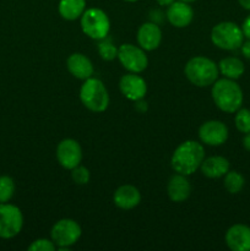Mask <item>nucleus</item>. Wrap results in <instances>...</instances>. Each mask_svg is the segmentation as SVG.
Wrapping results in <instances>:
<instances>
[{"label": "nucleus", "instance_id": "obj_12", "mask_svg": "<svg viewBox=\"0 0 250 251\" xmlns=\"http://www.w3.org/2000/svg\"><path fill=\"white\" fill-rule=\"evenodd\" d=\"M119 90L125 98L136 102L146 96L147 83L139 74L129 73L120 78Z\"/></svg>", "mask_w": 250, "mask_h": 251}, {"label": "nucleus", "instance_id": "obj_9", "mask_svg": "<svg viewBox=\"0 0 250 251\" xmlns=\"http://www.w3.org/2000/svg\"><path fill=\"white\" fill-rule=\"evenodd\" d=\"M118 60L129 73L141 74L149 65V59L141 47L125 43L118 48Z\"/></svg>", "mask_w": 250, "mask_h": 251}, {"label": "nucleus", "instance_id": "obj_15", "mask_svg": "<svg viewBox=\"0 0 250 251\" xmlns=\"http://www.w3.org/2000/svg\"><path fill=\"white\" fill-rule=\"evenodd\" d=\"M137 43L145 51H152L161 46L162 31L154 22L142 24L137 29Z\"/></svg>", "mask_w": 250, "mask_h": 251}, {"label": "nucleus", "instance_id": "obj_29", "mask_svg": "<svg viewBox=\"0 0 250 251\" xmlns=\"http://www.w3.org/2000/svg\"><path fill=\"white\" fill-rule=\"evenodd\" d=\"M240 49H242L243 55H244L247 59H250V39H248L247 42H243Z\"/></svg>", "mask_w": 250, "mask_h": 251}, {"label": "nucleus", "instance_id": "obj_7", "mask_svg": "<svg viewBox=\"0 0 250 251\" xmlns=\"http://www.w3.org/2000/svg\"><path fill=\"white\" fill-rule=\"evenodd\" d=\"M82 234L80 225L70 218H63L53 226L50 238L60 251H68L69 248L78 242Z\"/></svg>", "mask_w": 250, "mask_h": 251}, {"label": "nucleus", "instance_id": "obj_13", "mask_svg": "<svg viewBox=\"0 0 250 251\" xmlns=\"http://www.w3.org/2000/svg\"><path fill=\"white\" fill-rule=\"evenodd\" d=\"M167 20L172 26L176 28H184L189 26L194 19V10L189 2L185 1H174L167 9L166 12Z\"/></svg>", "mask_w": 250, "mask_h": 251}, {"label": "nucleus", "instance_id": "obj_10", "mask_svg": "<svg viewBox=\"0 0 250 251\" xmlns=\"http://www.w3.org/2000/svg\"><path fill=\"white\" fill-rule=\"evenodd\" d=\"M56 159L63 168L74 169L82 161V149L74 139H64L56 146Z\"/></svg>", "mask_w": 250, "mask_h": 251}, {"label": "nucleus", "instance_id": "obj_5", "mask_svg": "<svg viewBox=\"0 0 250 251\" xmlns=\"http://www.w3.org/2000/svg\"><path fill=\"white\" fill-rule=\"evenodd\" d=\"M211 41L217 48L223 50H235L242 47L244 42L242 27L235 22L223 21L213 26L211 31Z\"/></svg>", "mask_w": 250, "mask_h": 251}, {"label": "nucleus", "instance_id": "obj_17", "mask_svg": "<svg viewBox=\"0 0 250 251\" xmlns=\"http://www.w3.org/2000/svg\"><path fill=\"white\" fill-rule=\"evenodd\" d=\"M113 201H114L115 206L122 210H132L141 201V194H140L139 189L135 188L134 185L125 184V185L119 186L114 191Z\"/></svg>", "mask_w": 250, "mask_h": 251}, {"label": "nucleus", "instance_id": "obj_28", "mask_svg": "<svg viewBox=\"0 0 250 251\" xmlns=\"http://www.w3.org/2000/svg\"><path fill=\"white\" fill-rule=\"evenodd\" d=\"M242 31H243V34H244V37H247L248 39H250V15L249 16H247V19H245L244 22H243Z\"/></svg>", "mask_w": 250, "mask_h": 251}, {"label": "nucleus", "instance_id": "obj_34", "mask_svg": "<svg viewBox=\"0 0 250 251\" xmlns=\"http://www.w3.org/2000/svg\"><path fill=\"white\" fill-rule=\"evenodd\" d=\"M181 1H185V2H189V4H190V2L196 1V0H181Z\"/></svg>", "mask_w": 250, "mask_h": 251}, {"label": "nucleus", "instance_id": "obj_33", "mask_svg": "<svg viewBox=\"0 0 250 251\" xmlns=\"http://www.w3.org/2000/svg\"><path fill=\"white\" fill-rule=\"evenodd\" d=\"M156 1H157V4L161 5V6H167V7H168L169 5L173 4V2L175 1V0H156Z\"/></svg>", "mask_w": 250, "mask_h": 251}, {"label": "nucleus", "instance_id": "obj_18", "mask_svg": "<svg viewBox=\"0 0 250 251\" xmlns=\"http://www.w3.org/2000/svg\"><path fill=\"white\" fill-rule=\"evenodd\" d=\"M167 194L173 202H183L188 200L191 194V185L186 176L179 173L172 176L167 185Z\"/></svg>", "mask_w": 250, "mask_h": 251}, {"label": "nucleus", "instance_id": "obj_26", "mask_svg": "<svg viewBox=\"0 0 250 251\" xmlns=\"http://www.w3.org/2000/svg\"><path fill=\"white\" fill-rule=\"evenodd\" d=\"M71 178H73L74 183L77 184V185H86L91 178L90 171L86 167L78 164L77 167L71 169Z\"/></svg>", "mask_w": 250, "mask_h": 251}, {"label": "nucleus", "instance_id": "obj_8", "mask_svg": "<svg viewBox=\"0 0 250 251\" xmlns=\"http://www.w3.org/2000/svg\"><path fill=\"white\" fill-rule=\"evenodd\" d=\"M24 227V216L17 206L11 203H0V238L11 239L21 232Z\"/></svg>", "mask_w": 250, "mask_h": 251}, {"label": "nucleus", "instance_id": "obj_31", "mask_svg": "<svg viewBox=\"0 0 250 251\" xmlns=\"http://www.w3.org/2000/svg\"><path fill=\"white\" fill-rule=\"evenodd\" d=\"M243 147L250 152V132H247L245 136L243 137Z\"/></svg>", "mask_w": 250, "mask_h": 251}, {"label": "nucleus", "instance_id": "obj_35", "mask_svg": "<svg viewBox=\"0 0 250 251\" xmlns=\"http://www.w3.org/2000/svg\"><path fill=\"white\" fill-rule=\"evenodd\" d=\"M124 1H127V2H135V1H137V0H124Z\"/></svg>", "mask_w": 250, "mask_h": 251}, {"label": "nucleus", "instance_id": "obj_30", "mask_svg": "<svg viewBox=\"0 0 250 251\" xmlns=\"http://www.w3.org/2000/svg\"><path fill=\"white\" fill-rule=\"evenodd\" d=\"M135 107H136V110H139L140 113H145L147 110V103L142 98V100H136V105Z\"/></svg>", "mask_w": 250, "mask_h": 251}, {"label": "nucleus", "instance_id": "obj_27", "mask_svg": "<svg viewBox=\"0 0 250 251\" xmlns=\"http://www.w3.org/2000/svg\"><path fill=\"white\" fill-rule=\"evenodd\" d=\"M56 249V245L54 244L53 240L41 238L34 242L28 247V251H54Z\"/></svg>", "mask_w": 250, "mask_h": 251}, {"label": "nucleus", "instance_id": "obj_6", "mask_svg": "<svg viewBox=\"0 0 250 251\" xmlns=\"http://www.w3.org/2000/svg\"><path fill=\"white\" fill-rule=\"evenodd\" d=\"M82 32L95 41L105 38L110 31V21L108 15L98 7L86 9L80 17Z\"/></svg>", "mask_w": 250, "mask_h": 251}, {"label": "nucleus", "instance_id": "obj_3", "mask_svg": "<svg viewBox=\"0 0 250 251\" xmlns=\"http://www.w3.org/2000/svg\"><path fill=\"white\" fill-rule=\"evenodd\" d=\"M186 78L198 87L213 85L220 75L218 65L207 56L198 55L191 58L184 68Z\"/></svg>", "mask_w": 250, "mask_h": 251}, {"label": "nucleus", "instance_id": "obj_14", "mask_svg": "<svg viewBox=\"0 0 250 251\" xmlns=\"http://www.w3.org/2000/svg\"><path fill=\"white\" fill-rule=\"evenodd\" d=\"M225 244L233 251H250V227L247 225L232 226L225 232Z\"/></svg>", "mask_w": 250, "mask_h": 251}, {"label": "nucleus", "instance_id": "obj_22", "mask_svg": "<svg viewBox=\"0 0 250 251\" xmlns=\"http://www.w3.org/2000/svg\"><path fill=\"white\" fill-rule=\"evenodd\" d=\"M245 179L239 172L237 171H228L225 176V180H223V185L225 189L229 194H238L242 191L244 188Z\"/></svg>", "mask_w": 250, "mask_h": 251}, {"label": "nucleus", "instance_id": "obj_20", "mask_svg": "<svg viewBox=\"0 0 250 251\" xmlns=\"http://www.w3.org/2000/svg\"><path fill=\"white\" fill-rule=\"evenodd\" d=\"M86 10V0H60L58 11L66 21L80 19Z\"/></svg>", "mask_w": 250, "mask_h": 251}, {"label": "nucleus", "instance_id": "obj_2", "mask_svg": "<svg viewBox=\"0 0 250 251\" xmlns=\"http://www.w3.org/2000/svg\"><path fill=\"white\" fill-rule=\"evenodd\" d=\"M212 100L217 108L225 113H235L242 108L243 91L240 86L235 82V80L230 78H221L216 80L212 86Z\"/></svg>", "mask_w": 250, "mask_h": 251}, {"label": "nucleus", "instance_id": "obj_16", "mask_svg": "<svg viewBox=\"0 0 250 251\" xmlns=\"http://www.w3.org/2000/svg\"><path fill=\"white\" fill-rule=\"evenodd\" d=\"M66 68L74 77L83 81L92 77L93 73H95L92 61L85 54L81 53L71 54L66 60Z\"/></svg>", "mask_w": 250, "mask_h": 251}, {"label": "nucleus", "instance_id": "obj_1", "mask_svg": "<svg viewBox=\"0 0 250 251\" xmlns=\"http://www.w3.org/2000/svg\"><path fill=\"white\" fill-rule=\"evenodd\" d=\"M203 159H205V149L202 145L194 140H186L174 150L171 166L175 173L188 176L200 168Z\"/></svg>", "mask_w": 250, "mask_h": 251}, {"label": "nucleus", "instance_id": "obj_23", "mask_svg": "<svg viewBox=\"0 0 250 251\" xmlns=\"http://www.w3.org/2000/svg\"><path fill=\"white\" fill-rule=\"evenodd\" d=\"M98 53H100V58L105 61H112L115 58H118V48L109 41L107 39V37L103 39H100V43L97 46Z\"/></svg>", "mask_w": 250, "mask_h": 251}, {"label": "nucleus", "instance_id": "obj_19", "mask_svg": "<svg viewBox=\"0 0 250 251\" xmlns=\"http://www.w3.org/2000/svg\"><path fill=\"white\" fill-rule=\"evenodd\" d=\"M201 173L210 179H218L229 171V161L222 156H212L203 159L200 166Z\"/></svg>", "mask_w": 250, "mask_h": 251}, {"label": "nucleus", "instance_id": "obj_25", "mask_svg": "<svg viewBox=\"0 0 250 251\" xmlns=\"http://www.w3.org/2000/svg\"><path fill=\"white\" fill-rule=\"evenodd\" d=\"M235 127L243 134L250 132V110L247 108H240L235 112L234 117Z\"/></svg>", "mask_w": 250, "mask_h": 251}, {"label": "nucleus", "instance_id": "obj_32", "mask_svg": "<svg viewBox=\"0 0 250 251\" xmlns=\"http://www.w3.org/2000/svg\"><path fill=\"white\" fill-rule=\"evenodd\" d=\"M238 2H239V5L243 9L249 10L250 11V0H238Z\"/></svg>", "mask_w": 250, "mask_h": 251}, {"label": "nucleus", "instance_id": "obj_24", "mask_svg": "<svg viewBox=\"0 0 250 251\" xmlns=\"http://www.w3.org/2000/svg\"><path fill=\"white\" fill-rule=\"evenodd\" d=\"M15 193V183L12 178L7 176H0V203L11 200Z\"/></svg>", "mask_w": 250, "mask_h": 251}, {"label": "nucleus", "instance_id": "obj_21", "mask_svg": "<svg viewBox=\"0 0 250 251\" xmlns=\"http://www.w3.org/2000/svg\"><path fill=\"white\" fill-rule=\"evenodd\" d=\"M218 70L225 77L230 78V80H237L244 74L245 66L243 61L237 56H227L220 61Z\"/></svg>", "mask_w": 250, "mask_h": 251}, {"label": "nucleus", "instance_id": "obj_4", "mask_svg": "<svg viewBox=\"0 0 250 251\" xmlns=\"http://www.w3.org/2000/svg\"><path fill=\"white\" fill-rule=\"evenodd\" d=\"M80 100L88 110L102 113L109 105V95L104 83L96 77L85 80L80 88Z\"/></svg>", "mask_w": 250, "mask_h": 251}, {"label": "nucleus", "instance_id": "obj_11", "mask_svg": "<svg viewBox=\"0 0 250 251\" xmlns=\"http://www.w3.org/2000/svg\"><path fill=\"white\" fill-rule=\"evenodd\" d=\"M227 125L220 120H208L205 122L199 129V137L202 144L208 146L217 147L225 144L228 140Z\"/></svg>", "mask_w": 250, "mask_h": 251}]
</instances>
